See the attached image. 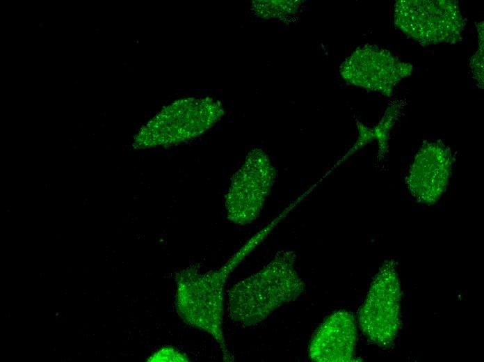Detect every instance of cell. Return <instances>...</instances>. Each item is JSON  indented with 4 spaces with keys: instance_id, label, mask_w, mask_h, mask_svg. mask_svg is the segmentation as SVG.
Returning <instances> with one entry per match:
<instances>
[{
    "instance_id": "cell-1",
    "label": "cell",
    "mask_w": 484,
    "mask_h": 362,
    "mask_svg": "<svg viewBox=\"0 0 484 362\" xmlns=\"http://www.w3.org/2000/svg\"><path fill=\"white\" fill-rule=\"evenodd\" d=\"M279 220L276 218L250 238L216 270L202 272L191 265L175 274V308L186 324L211 336L222 352L223 360L234 361L225 338L223 322L225 287L236 267L269 234Z\"/></svg>"
},
{
    "instance_id": "cell-2",
    "label": "cell",
    "mask_w": 484,
    "mask_h": 362,
    "mask_svg": "<svg viewBox=\"0 0 484 362\" xmlns=\"http://www.w3.org/2000/svg\"><path fill=\"white\" fill-rule=\"evenodd\" d=\"M296 254L280 251L261 270L235 283L227 292L228 316L243 326L257 325L305 291L295 267Z\"/></svg>"
},
{
    "instance_id": "cell-3",
    "label": "cell",
    "mask_w": 484,
    "mask_h": 362,
    "mask_svg": "<svg viewBox=\"0 0 484 362\" xmlns=\"http://www.w3.org/2000/svg\"><path fill=\"white\" fill-rule=\"evenodd\" d=\"M401 288L396 264L386 261L374 277L358 313L366 337L380 347L392 345L401 325Z\"/></svg>"
},
{
    "instance_id": "cell-4",
    "label": "cell",
    "mask_w": 484,
    "mask_h": 362,
    "mask_svg": "<svg viewBox=\"0 0 484 362\" xmlns=\"http://www.w3.org/2000/svg\"><path fill=\"white\" fill-rule=\"evenodd\" d=\"M394 8L396 26L420 43L460 40L464 21L455 1H398Z\"/></svg>"
},
{
    "instance_id": "cell-5",
    "label": "cell",
    "mask_w": 484,
    "mask_h": 362,
    "mask_svg": "<svg viewBox=\"0 0 484 362\" xmlns=\"http://www.w3.org/2000/svg\"><path fill=\"white\" fill-rule=\"evenodd\" d=\"M275 176L268 156L261 150L251 151L232 178L225 196L228 219L237 225L251 223L260 215Z\"/></svg>"
},
{
    "instance_id": "cell-6",
    "label": "cell",
    "mask_w": 484,
    "mask_h": 362,
    "mask_svg": "<svg viewBox=\"0 0 484 362\" xmlns=\"http://www.w3.org/2000/svg\"><path fill=\"white\" fill-rule=\"evenodd\" d=\"M220 103L209 98L184 99L164 108L143 132L145 143L172 145L200 135L223 115Z\"/></svg>"
},
{
    "instance_id": "cell-7",
    "label": "cell",
    "mask_w": 484,
    "mask_h": 362,
    "mask_svg": "<svg viewBox=\"0 0 484 362\" xmlns=\"http://www.w3.org/2000/svg\"><path fill=\"white\" fill-rule=\"evenodd\" d=\"M412 65L399 61L389 51L376 46H363L341 67L348 82L389 95L394 86L410 74Z\"/></svg>"
},
{
    "instance_id": "cell-8",
    "label": "cell",
    "mask_w": 484,
    "mask_h": 362,
    "mask_svg": "<svg viewBox=\"0 0 484 362\" xmlns=\"http://www.w3.org/2000/svg\"><path fill=\"white\" fill-rule=\"evenodd\" d=\"M357 326L353 315L339 310L328 316L314 332L308 346L316 362L358 361L355 356Z\"/></svg>"
},
{
    "instance_id": "cell-9",
    "label": "cell",
    "mask_w": 484,
    "mask_h": 362,
    "mask_svg": "<svg viewBox=\"0 0 484 362\" xmlns=\"http://www.w3.org/2000/svg\"><path fill=\"white\" fill-rule=\"evenodd\" d=\"M149 361H188L187 355L175 347L165 346L152 354Z\"/></svg>"
},
{
    "instance_id": "cell-10",
    "label": "cell",
    "mask_w": 484,
    "mask_h": 362,
    "mask_svg": "<svg viewBox=\"0 0 484 362\" xmlns=\"http://www.w3.org/2000/svg\"><path fill=\"white\" fill-rule=\"evenodd\" d=\"M483 34L479 33V43L480 47L476 54L471 58V67L474 71V75H476V79L483 84V45H481L483 42Z\"/></svg>"
}]
</instances>
